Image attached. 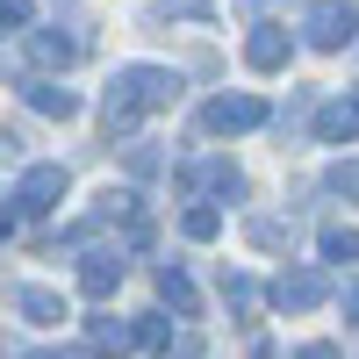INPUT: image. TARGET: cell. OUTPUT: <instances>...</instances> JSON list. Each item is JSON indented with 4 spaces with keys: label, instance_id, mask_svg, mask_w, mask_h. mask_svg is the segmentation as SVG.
<instances>
[{
    "label": "cell",
    "instance_id": "cell-9",
    "mask_svg": "<svg viewBox=\"0 0 359 359\" xmlns=\"http://www.w3.org/2000/svg\"><path fill=\"white\" fill-rule=\"evenodd\" d=\"M15 316H22V323H57V316H65V294L22 280V287H15Z\"/></svg>",
    "mask_w": 359,
    "mask_h": 359
},
{
    "label": "cell",
    "instance_id": "cell-10",
    "mask_svg": "<svg viewBox=\"0 0 359 359\" xmlns=\"http://www.w3.org/2000/svg\"><path fill=\"white\" fill-rule=\"evenodd\" d=\"M359 137V101H323L316 108V144H352Z\"/></svg>",
    "mask_w": 359,
    "mask_h": 359
},
{
    "label": "cell",
    "instance_id": "cell-11",
    "mask_svg": "<svg viewBox=\"0 0 359 359\" xmlns=\"http://www.w3.org/2000/svg\"><path fill=\"white\" fill-rule=\"evenodd\" d=\"M79 287L94 294V302H101V294H115V287H123V252H86V266H79Z\"/></svg>",
    "mask_w": 359,
    "mask_h": 359
},
{
    "label": "cell",
    "instance_id": "cell-13",
    "mask_svg": "<svg viewBox=\"0 0 359 359\" xmlns=\"http://www.w3.org/2000/svg\"><path fill=\"white\" fill-rule=\"evenodd\" d=\"M86 345L108 352V359H123V352H130V345H144V338L130 331V323H115V316H94V323H86Z\"/></svg>",
    "mask_w": 359,
    "mask_h": 359
},
{
    "label": "cell",
    "instance_id": "cell-16",
    "mask_svg": "<svg viewBox=\"0 0 359 359\" xmlns=\"http://www.w3.org/2000/svg\"><path fill=\"white\" fill-rule=\"evenodd\" d=\"M180 230H187V237H194V245H208V237H216V230H223V208H208V201H194V208H187V216H180Z\"/></svg>",
    "mask_w": 359,
    "mask_h": 359
},
{
    "label": "cell",
    "instance_id": "cell-19",
    "mask_svg": "<svg viewBox=\"0 0 359 359\" xmlns=\"http://www.w3.org/2000/svg\"><path fill=\"white\" fill-rule=\"evenodd\" d=\"M216 0H151V22H180V15H208Z\"/></svg>",
    "mask_w": 359,
    "mask_h": 359
},
{
    "label": "cell",
    "instance_id": "cell-22",
    "mask_svg": "<svg viewBox=\"0 0 359 359\" xmlns=\"http://www.w3.org/2000/svg\"><path fill=\"white\" fill-rule=\"evenodd\" d=\"M294 359H345V352H338V345H302Z\"/></svg>",
    "mask_w": 359,
    "mask_h": 359
},
{
    "label": "cell",
    "instance_id": "cell-15",
    "mask_svg": "<svg viewBox=\"0 0 359 359\" xmlns=\"http://www.w3.org/2000/svg\"><path fill=\"white\" fill-rule=\"evenodd\" d=\"M252 245H259V252H287V245H294V223H280V216H252Z\"/></svg>",
    "mask_w": 359,
    "mask_h": 359
},
{
    "label": "cell",
    "instance_id": "cell-2",
    "mask_svg": "<svg viewBox=\"0 0 359 359\" xmlns=\"http://www.w3.org/2000/svg\"><path fill=\"white\" fill-rule=\"evenodd\" d=\"M259 123H266V101L259 94H216L201 108V137H245Z\"/></svg>",
    "mask_w": 359,
    "mask_h": 359
},
{
    "label": "cell",
    "instance_id": "cell-17",
    "mask_svg": "<svg viewBox=\"0 0 359 359\" xmlns=\"http://www.w3.org/2000/svg\"><path fill=\"white\" fill-rule=\"evenodd\" d=\"M323 259H331V266H352V259H359V230L331 223V230H323Z\"/></svg>",
    "mask_w": 359,
    "mask_h": 359
},
{
    "label": "cell",
    "instance_id": "cell-21",
    "mask_svg": "<svg viewBox=\"0 0 359 359\" xmlns=\"http://www.w3.org/2000/svg\"><path fill=\"white\" fill-rule=\"evenodd\" d=\"M29 15H36L29 0H0V36H15V29H29Z\"/></svg>",
    "mask_w": 359,
    "mask_h": 359
},
{
    "label": "cell",
    "instance_id": "cell-3",
    "mask_svg": "<svg viewBox=\"0 0 359 359\" xmlns=\"http://www.w3.org/2000/svg\"><path fill=\"white\" fill-rule=\"evenodd\" d=\"M65 165H29L22 172V187H15V216H50L57 201H65Z\"/></svg>",
    "mask_w": 359,
    "mask_h": 359
},
{
    "label": "cell",
    "instance_id": "cell-24",
    "mask_svg": "<svg viewBox=\"0 0 359 359\" xmlns=\"http://www.w3.org/2000/svg\"><path fill=\"white\" fill-rule=\"evenodd\" d=\"M22 359H79V352H22Z\"/></svg>",
    "mask_w": 359,
    "mask_h": 359
},
{
    "label": "cell",
    "instance_id": "cell-12",
    "mask_svg": "<svg viewBox=\"0 0 359 359\" xmlns=\"http://www.w3.org/2000/svg\"><path fill=\"white\" fill-rule=\"evenodd\" d=\"M22 101L36 108V115H57V123H65V115H79V94H72V86H50V79H29Z\"/></svg>",
    "mask_w": 359,
    "mask_h": 359
},
{
    "label": "cell",
    "instance_id": "cell-18",
    "mask_svg": "<svg viewBox=\"0 0 359 359\" xmlns=\"http://www.w3.org/2000/svg\"><path fill=\"white\" fill-rule=\"evenodd\" d=\"M323 187H331V194H345V201H359V158H338Z\"/></svg>",
    "mask_w": 359,
    "mask_h": 359
},
{
    "label": "cell",
    "instance_id": "cell-8",
    "mask_svg": "<svg viewBox=\"0 0 359 359\" xmlns=\"http://www.w3.org/2000/svg\"><path fill=\"white\" fill-rule=\"evenodd\" d=\"M287 50H294V43H287V29H280V22H259L252 36H245V65H252V72H280V65H287Z\"/></svg>",
    "mask_w": 359,
    "mask_h": 359
},
{
    "label": "cell",
    "instance_id": "cell-14",
    "mask_svg": "<svg viewBox=\"0 0 359 359\" xmlns=\"http://www.w3.org/2000/svg\"><path fill=\"white\" fill-rule=\"evenodd\" d=\"M158 302H172L180 316H194V309H201V294H194V280L180 273V266H158Z\"/></svg>",
    "mask_w": 359,
    "mask_h": 359
},
{
    "label": "cell",
    "instance_id": "cell-4",
    "mask_svg": "<svg viewBox=\"0 0 359 359\" xmlns=\"http://www.w3.org/2000/svg\"><path fill=\"white\" fill-rule=\"evenodd\" d=\"M331 302V273H316V266H287L273 280V309H323Z\"/></svg>",
    "mask_w": 359,
    "mask_h": 359
},
{
    "label": "cell",
    "instance_id": "cell-23",
    "mask_svg": "<svg viewBox=\"0 0 359 359\" xmlns=\"http://www.w3.org/2000/svg\"><path fill=\"white\" fill-rule=\"evenodd\" d=\"M345 316H352V323H359V280H352V287H345Z\"/></svg>",
    "mask_w": 359,
    "mask_h": 359
},
{
    "label": "cell",
    "instance_id": "cell-7",
    "mask_svg": "<svg viewBox=\"0 0 359 359\" xmlns=\"http://www.w3.org/2000/svg\"><path fill=\"white\" fill-rule=\"evenodd\" d=\"M352 0H316V8H309V43L316 50H345L352 43Z\"/></svg>",
    "mask_w": 359,
    "mask_h": 359
},
{
    "label": "cell",
    "instance_id": "cell-1",
    "mask_svg": "<svg viewBox=\"0 0 359 359\" xmlns=\"http://www.w3.org/2000/svg\"><path fill=\"white\" fill-rule=\"evenodd\" d=\"M180 101V72L172 65H123L108 79V101H101V130L108 137H130L144 115H158Z\"/></svg>",
    "mask_w": 359,
    "mask_h": 359
},
{
    "label": "cell",
    "instance_id": "cell-6",
    "mask_svg": "<svg viewBox=\"0 0 359 359\" xmlns=\"http://www.w3.org/2000/svg\"><path fill=\"white\" fill-rule=\"evenodd\" d=\"M180 187H194V194H223V201H237V194H245V172H237L230 158H194V165H180Z\"/></svg>",
    "mask_w": 359,
    "mask_h": 359
},
{
    "label": "cell",
    "instance_id": "cell-5",
    "mask_svg": "<svg viewBox=\"0 0 359 359\" xmlns=\"http://www.w3.org/2000/svg\"><path fill=\"white\" fill-rule=\"evenodd\" d=\"M29 57H36L43 72L79 65V57H86V29H36V36H29Z\"/></svg>",
    "mask_w": 359,
    "mask_h": 359
},
{
    "label": "cell",
    "instance_id": "cell-20",
    "mask_svg": "<svg viewBox=\"0 0 359 359\" xmlns=\"http://www.w3.org/2000/svg\"><path fill=\"white\" fill-rule=\"evenodd\" d=\"M223 302H230V309H259V287H252L245 273H223Z\"/></svg>",
    "mask_w": 359,
    "mask_h": 359
}]
</instances>
